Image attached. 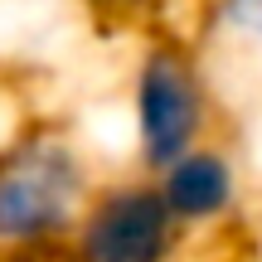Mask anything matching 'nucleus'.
<instances>
[{
	"label": "nucleus",
	"mask_w": 262,
	"mask_h": 262,
	"mask_svg": "<svg viewBox=\"0 0 262 262\" xmlns=\"http://www.w3.org/2000/svg\"><path fill=\"white\" fill-rule=\"evenodd\" d=\"M204 0H83V15L97 29L122 34H150V29H194Z\"/></svg>",
	"instance_id": "6"
},
{
	"label": "nucleus",
	"mask_w": 262,
	"mask_h": 262,
	"mask_svg": "<svg viewBox=\"0 0 262 262\" xmlns=\"http://www.w3.org/2000/svg\"><path fill=\"white\" fill-rule=\"evenodd\" d=\"M185 228L141 170L102 175L58 262H185Z\"/></svg>",
	"instance_id": "3"
},
{
	"label": "nucleus",
	"mask_w": 262,
	"mask_h": 262,
	"mask_svg": "<svg viewBox=\"0 0 262 262\" xmlns=\"http://www.w3.org/2000/svg\"><path fill=\"white\" fill-rule=\"evenodd\" d=\"M97 185V156L73 126L19 122L0 141V262H58Z\"/></svg>",
	"instance_id": "1"
},
{
	"label": "nucleus",
	"mask_w": 262,
	"mask_h": 262,
	"mask_svg": "<svg viewBox=\"0 0 262 262\" xmlns=\"http://www.w3.org/2000/svg\"><path fill=\"white\" fill-rule=\"evenodd\" d=\"M194 39L209 49L219 73L238 63V73L262 83V0H204L194 15Z\"/></svg>",
	"instance_id": "5"
},
{
	"label": "nucleus",
	"mask_w": 262,
	"mask_h": 262,
	"mask_svg": "<svg viewBox=\"0 0 262 262\" xmlns=\"http://www.w3.org/2000/svg\"><path fill=\"white\" fill-rule=\"evenodd\" d=\"M224 126V83L194 29H150L126 63V150L131 170L160 175Z\"/></svg>",
	"instance_id": "2"
},
{
	"label": "nucleus",
	"mask_w": 262,
	"mask_h": 262,
	"mask_svg": "<svg viewBox=\"0 0 262 262\" xmlns=\"http://www.w3.org/2000/svg\"><path fill=\"white\" fill-rule=\"evenodd\" d=\"M150 180L165 209L175 214V224L185 228V238H214L233 228L248 209V165L224 136L185 150Z\"/></svg>",
	"instance_id": "4"
}]
</instances>
